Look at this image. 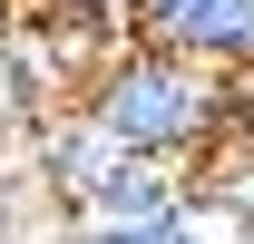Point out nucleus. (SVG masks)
Masks as SVG:
<instances>
[{
	"label": "nucleus",
	"instance_id": "obj_1",
	"mask_svg": "<svg viewBox=\"0 0 254 244\" xmlns=\"http://www.w3.org/2000/svg\"><path fill=\"white\" fill-rule=\"evenodd\" d=\"M78 98H88L137 156H157V166L215 156L225 127H235V78L205 68V59H176V49H157V39H108Z\"/></svg>",
	"mask_w": 254,
	"mask_h": 244
},
{
	"label": "nucleus",
	"instance_id": "obj_2",
	"mask_svg": "<svg viewBox=\"0 0 254 244\" xmlns=\"http://www.w3.org/2000/svg\"><path fill=\"white\" fill-rule=\"evenodd\" d=\"M137 39L205 59L225 78H254V0H137Z\"/></svg>",
	"mask_w": 254,
	"mask_h": 244
},
{
	"label": "nucleus",
	"instance_id": "obj_3",
	"mask_svg": "<svg viewBox=\"0 0 254 244\" xmlns=\"http://www.w3.org/2000/svg\"><path fill=\"white\" fill-rule=\"evenodd\" d=\"M78 244H205V235H195V205H176L147 225H78Z\"/></svg>",
	"mask_w": 254,
	"mask_h": 244
},
{
	"label": "nucleus",
	"instance_id": "obj_4",
	"mask_svg": "<svg viewBox=\"0 0 254 244\" xmlns=\"http://www.w3.org/2000/svg\"><path fill=\"white\" fill-rule=\"evenodd\" d=\"M39 20H68V30H98V39H118V30H137V0H49Z\"/></svg>",
	"mask_w": 254,
	"mask_h": 244
}]
</instances>
